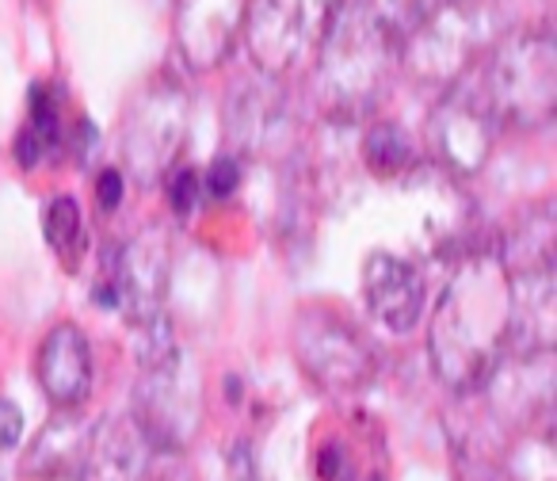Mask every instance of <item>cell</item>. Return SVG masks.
Returning a JSON list of instances; mask_svg holds the SVG:
<instances>
[{"instance_id": "obj_13", "label": "cell", "mask_w": 557, "mask_h": 481, "mask_svg": "<svg viewBox=\"0 0 557 481\" xmlns=\"http://www.w3.org/2000/svg\"><path fill=\"white\" fill-rule=\"evenodd\" d=\"M240 35L256 73L283 77L310 39L302 0H248Z\"/></svg>"}, {"instance_id": "obj_19", "label": "cell", "mask_w": 557, "mask_h": 481, "mask_svg": "<svg viewBox=\"0 0 557 481\" xmlns=\"http://www.w3.org/2000/svg\"><path fill=\"white\" fill-rule=\"evenodd\" d=\"M363 161L374 176H401L417 164V146L412 138L394 123H374L371 131L363 134Z\"/></svg>"}, {"instance_id": "obj_26", "label": "cell", "mask_w": 557, "mask_h": 481, "mask_svg": "<svg viewBox=\"0 0 557 481\" xmlns=\"http://www.w3.org/2000/svg\"><path fill=\"white\" fill-rule=\"evenodd\" d=\"M344 0H302V9H306V27L310 32H321L325 27V20L333 16L336 9H341Z\"/></svg>"}, {"instance_id": "obj_25", "label": "cell", "mask_w": 557, "mask_h": 481, "mask_svg": "<svg viewBox=\"0 0 557 481\" xmlns=\"http://www.w3.org/2000/svg\"><path fill=\"white\" fill-rule=\"evenodd\" d=\"M123 192H126V180L119 169H103L100 180H96V202H100V210H115L119 202H123Z\"/></svg>"}, {"instance_id": "obj_22", "label": "cell", "mask_w": 557, "mask_h": 481, "mask_svg": "<svg viewBox=\"0 0 557 481\" xmlns=\"http://www.w3.org/2000/svg\"><path fill=\"white\" fill-rule=\"evenodd\" d=\"M240 184V161L233 153H218L210 161L207 176H202V187H207L210 199H230Z\"/></svg>"}, {"instance_id": "obj_18", "label": "cell", "mask_w": 557, "mask_h": 481, "mask_svg": "<svg viewBox=\"0 0 557 481\" xmlns=\"http://www.w3.org/2000/svg\"><path fill=\"white\" fill-rule=\"evenodd\" d=\"M65 96L58 85H32V111H27V126L16 138V157L24 169L47 161L58 153L65 141Z\"/></svg>"}, {"instance_id": "obj_20", "label": "cell", "mask_w": 557, "mask_h": 481, "mask_svg": "<svg viewBox=\"0 0 557 481\" xmlns=\"http://www.w3.org/2000/svg\"><path fill=\"white\" fill-rule=\"evenodd\" d=\"M42 233H47L50 249L62 260L65 268L81 264V252H85V218L73 195H58L50 199L47 214H42Z\"/></svg>"}, {"instance_id": "obj_15", "label": "cell", "mask_w": 557, "mask_h": 481, "mask_svg": "<svg viewBox=\"0 0 557 481\" xmlns=\"http://www.w3.org/2000/svg\"><path fill=\"white\" fill-rule=\"evenodd\" d=\"M363 303L386 333H412L424 313V275L394 252H371L363 264Z\"/></svg>"}, {"instance_id": "obj_5", "label": "cell", "mask_w": 557, "mask_h": 481, "mask_svg": "<svg viewBox=\"0 0 557 481\" xmlns=\"http://www.w3.org/2000/svg\"><path fill=\"white\" fill-rule=\"evenodd\" d=\"M172 275V240L161 225H146L123 245L103 249L100 275L92 283V303L103 310H123L126 325L146 329L164 318V295Z\"/></svg>"}, {"instance_id": "obj_8", "label": "cell", "mask_w": 557, "mask_h": 481, "mask_svg": "<svg viewBox=\"0 0 557 481\" xmlns=\"http://www.w3.org/2000/svg\"><path fill=\"white\" fill-rule=\"evenodd\" d=\"M488 27L478 0H443L440 12L401 42L397 62L409 65L412 77L424 85L450 88L462 73H470L473 54L485 47Z\"/></svg>"}, {"instance_id": "obj_4", "label": "cell", "mask_w": 557, "mask_h": 481, "mask_svg": "<svg viewBox=\"0 0 557 481\" xmlns=\"http://www.w3.org/2000/svg\"><path fill=\"white\" fill-rule=\"evenodd\" d=\"M138 336H141V348H138L141 382L131 417L146 428L149 443L157 451H180L202 420L199 374L187 363L184 351L176 348L164 318L138 329Z\"/></svg>"}, {"instance_id": "obj_9", "label": "cell", "mask_w": 557, "mask_h": 481, "mask_svg": "<svg viewBox=\"0 0 557 481\" xmlns=\"http://www.w3.org/2000/svg\"><path fill=\"white\" fill-rule=\"evenodd\" d=\"M496 134H500V119L488 108L473 73H462L455 85L443 88L428 123V146L450 172L473 176L493 153Z\"/></svg>"}, {"instance_id": "obj_14", "label": "cell", "mask_w": 557, "mask_h": 481, "mask_svg": "<svg viewBox=\"0 0 557 481\" xmlns=\"http://www.w3.org/2000/svg\"><path fill=\"white\" fill-rule=\"evenodd\" d=\"M153 455L146 428L126 412L92 424L81 458V481H149L153 478Z\"/></svg>"}, {"instance_id": "obj_16", "label": "cell", "mask_w": 557, "mask_h": 481, "mask_svg": "<svg viewBox=\"0 0 557 481\" xmlns=\"http://www.w3.org/2000/svg\"><path fill=\"white\" fill-rule=\"evenodd\" d=\"M35 374H39L42 394L50 397L54 409H81L92 394L96 379L88 336L77 325H54L39 348Z\"/></svg>"}, {"instance_id": "obj_2", "label": "cell", "mask_w": 557, "mask_h": 481, "mask_svg": "<svg viewBox=\"0 0 557 481\" xmlns=\"http://www.w3.org/2000/svg\"><path fill=\"white\" fill-rule=\"evenodd\" d=\"M397 47L371 16L363 0H344L318 32L313 100L333 123H363L386 100L397 70Z\"/></svg>"}, {"instance_id": "obj_12", "label": "cell", "mask_w": 557, "mask_h": 481, "mask_svg": "<svg viewBox=\"0 0 557 481\" xmlns=\"http://www.w3.org/2000/svg\"><path fill=\"white\" fill-rule=\"evenodd\" d=\"M557 341V280L554 264L508 272V344L519 359L549 356Z\"/></svg>"}, {"instance_id": "obj_10", "label": "cell", "mask_w": 557, "mask_h": 481, "mask_svg": "<svg viewBox=\"0 0 557 481\" xmlns=\"http://www.w3.org/2000/svg\"><path fill=\"white\" fill-rule=\"evenodd\" d=\"M225 138H230V153L237 161L283 153L290 138V108L278 88V77L256 73L252 81L237 85L230 111H225Z\"/></svg>"}, {"instance_id": "obj_21", "label": "cell", "mask_w": 557, "mask_h": 481, "mask_svg": "<svg viewBox=\"0 0 557 481\" xmlns=\"http://www.w3.org/2000/svg\"><path fill=\"white\" fill-rule=\"evenodd\" d=\"M440 4L443 0H363L367 16H371L397 47H401L405 39H412V35L440 12Z\"/></svg>"}, {"instance_id": "obj_7", "label": "cell", "mask_w": 557, "mask_h": 481, "mask_svg": "<svg viewBox=\"0 0 557 481\" xmlns=\"http://www.w3.org/2000/svg\"><path fill=\"white\" fill-rule=\"evenodd\" d=\"M295 356L306 379L325 394H356L371 386L379 359L348 318L329 306H306L295 321Z\"/></svg>"}, {"instance_id": "obj_6", "label": "cell", "mask_w": 557, "mask_h": 481, "mask_svg": "<svg viewBox=\"0 0 557 481\" xmlns=\"http://www.w3.org/2000/svg\"><path fill=\"white\" fill-rule=\"evenodd\" d=\"M191 131V92L180 81L157 77L131 100L123 115V161L134 184L153 187L176 164Z\"/></svg>"}, {"instance_id": "obj_23", "label": "cell", "mask_w": 557, "mask_h": 481, "mask_svg": "<svg viewBox=\"0 0 557 481\" xmlns=\"http://www.w3.org/2000/svg\"><path fill=\"white\" fill-rule=\"evenodd\" d=\"M199 187H202V176L195 169H176L169 176V202L176 214H191L195 202H199Z\"/></svg>"}, {"instance_id": "obj_11", "label": "cell", "mask_w": 557, "mask_h": 481, "mask_svg": "<svg viewBox=\"0 0 557 481\" xmlns=\"http://www.w3.org/2000/svg\"><path fill=\"white\" fill-rule=\"evenodd\" d=\"M248 0H176L172 39L191 73H210L233 54Z\"/></svg>"}, {"instance_id": "obj_24", "label": "cell", "mask_w": 557, "mask_h": 481, "mask_svg": "<svg viewBox=\"0 0 557 481\" xmlns=\"http://www.w3.org/2000/svg\"><path fill=\"white\" fill-rule=\"evenodd\" d=\"M24 435V412H20L16 402L0 397V451H12Z\"/></svg>"}, {"instance_id": "obj_3", "label": "cell", "mask_w": 557, "mask_h": 481, "mask_svg": "<svg viewBox=\"0 0 557 481\" xmlns=\"http://www.w3.org/2000/svg\"><path fill=\"white\" fill-rule=\"evenodd\" d=\"M488 108L500 126L539 131L554 119L557 108V47L549 32H516L504 35L485 54L478 73Z\"/></svg>"}, {"instance_id": "obj_17", "label": "cell", "mask_w": 557, "mask_h": 481, "mask_svg": "<svg viewBox=\"0 0 557 481\" xmlns=\"http://www.w3.org/2000/svg\"><path fill=\"white\" fill-rule=\"evenodd\" d=\"M77 412L81 409H58V417L42 428V435L32 443V455L24 458V478L58 481L81 470L92 424H85Z\"/></svg>"}, {"instance_id": "obj_1", "label": "cell", "mask_w": 557, "mask_h": 481, "mask_svg": "<svg viewBox=\"0 0 557 481\" xmlns=\"http://www.w3.org/2000/svg\"><path fill=\"white\" fill-rule=\"evenodd\" d=\"M508 336V268L485 249L462 260L435 303L428 325V359L435 379L455 394H473L496 371Z\"/></svg>"}]
</instances>
